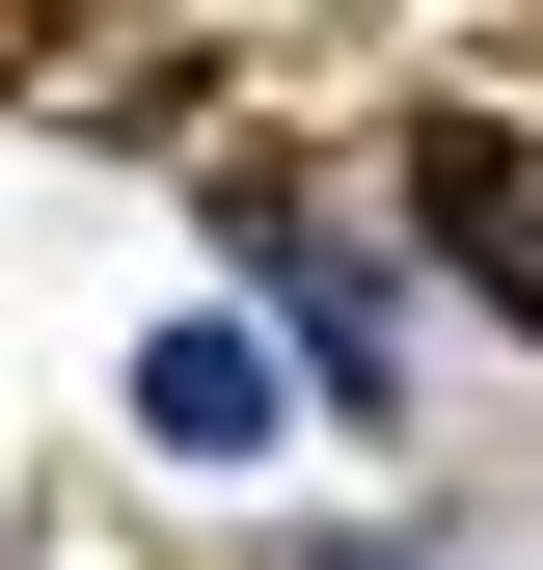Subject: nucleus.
Returning <instances> with one entry per match:
<instances>
[{"mask_svg":"<svg viewBox=\"0 0 543 570\" xmlns=\"http://www.w3.org/2000/svg\"><path fill=\"white\" fill-rule=\"evenodd\" d=\"M136 435H164V462H245L272 435V353L245 326H164V353H136Z\"/></svg>","mask_w":543,"mask_h":570,"instance_id":"obj_2","label":"nucleus"},{"mask_svg":"<svg viewBox=\"0 0 543 570\" xmlns=\"http://www.w3.org/2000/svg\"><path fill=\"white\" fill-rule=\"evenodd\" d=\"M245 245H272V326H299V353H326V381H354V407H381V272H354V245H299V218H245Z\"/></svg>","mask_w":543,"mask_h":570,"instance_id":"obj_3","label":"nucleus"},{"mask_svg":"<svg viewBox=\"0 0 543 570\" xmlns=\"http://www.w3.org/2000/svg\"><path fill=\"white\" fill-rule=\"evenodd\" d=\"M407 218L490 272V326H543V164H516L490 109H435V136H407Z\"/></svg>","mask_w":543,"mask_h":570,"instance_id":"obj_1","label":"nucleus"}]
</instances>
